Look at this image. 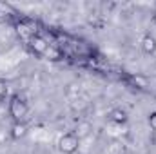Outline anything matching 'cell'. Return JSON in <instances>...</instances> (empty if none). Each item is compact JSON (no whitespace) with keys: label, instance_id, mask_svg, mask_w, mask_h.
<instances>
[{"label":"cell","instance_id":"52a82bcc","mask_svg":"<svg viewBox=\"0 0 156 154\" xmlns=\"http://www.w3.org/2000/svg\"><path fill=\"white\" fill-rule=\"evenodd\" d=\"M91 131H93V125H91L89 121H78L76 129H75V136H76L78 140L87 138V136L91 134Z\"/></svg>","mask_w":156,"mask_h":154},{"label":"cell","instance_id":"30bf717a","mask_svg":"<svg viewBox=\"0 0 156 154\" xmlns=\"http://www.w3.org/2000/svg\"><path fill=\"white\" fill-rule=\"evenodd\" d=\"M5 94H7V83L4 78H0V100L5 98Z\"/></svg>","mask_w":156,"mask_h":154},{"label":"cell","instance_id":"8992f818","mask_svg":"<svg viewBox=\"0 0 156 154\" xmlns=\"http://www.w3.org/2000/svg\"><path fill=\"white\" fill-rule=\"evenodd\" d=\"M140 47L145 54H154L156 53V37L151 35V33H145L142 37V42H140Z\"/></svg>","mask_w":156,"mask_h":154},{"label":"cell","instance_id":"277c9868","mask_svg":"<svg viewBox=\"0 0 156 154\" xmlns=\"http://www.w3.org/2000/svg\"><path fill=\"white\" fill-rule=\"evenodd\" d=\"M27 132H29V127H27L26 121H13L11 129H9V136H11V140H16V142L22 140V138H26Z\"/></svg>","mask_w":156,"mask_h":154},{"label":"cell","instance_id":"7a4b0ae2","mask_svg":"<svg viewBox=\"0 0 156 154\" xmlns=\"http://www.w3.org/2000/svg\"><path fill=\"white\" fill-rule=\"evenodd\" d=\"M80 147V140L75 136V132H66L58 140V151L62 154H75Z\"/></svg>","mask_w":156,"mask_h":154},{"label":"cell","instance_id":"9c48e42d","mask_svg":"<svg viewBox=\"0 0 156 154\" xmlns=\"http://www.w3.org/2000/svg\"><path fill=\"white\" fill-rule=\"evenodd\" d=\"M44 58H47V60H51V62H58V60L62 58V53H60V49H58V47L49 45V49H47V53H45V56H44Z\"/></svg>","mask_w":156,"mask_h":154},{"label":"cell","instance_id":"6da1fadb","mask_svg":"<svg viewBox=\"0 0 156 154\" xmlns=\"http://www.w3.org/2000/svg\"><path fill=\"white\" fill-rule=\"evenodd\" d=\"M7 111H9V116L13 118V121H24L26 116L29 113V105L26 102V98L22 94H13L9 98V103H7Z\"/></svg>","mask_w":156,"mask_h":154},{"label":"cell","instance_id":"7c38bea8","mask_svg":"<svg viewBox=\"0 0 156 154\" xmlns=\"http://www.w3.org/2000/svg\"><path fill=\"white\" fill-rule=\"evenodd\" d=\"M151 20H153V24L156 26V9L153 11V15H151Z\"/></svg>","mask_w":156,"mask_h":154},{"label":"cell","instance_id":"8fae6325","mask_svg":"<svg viewBox=\"0 0 156 154\" xmlns=\"http://www.w3.org/2000/svg\"><path fill=\"white\" fill-rule=\"evenodd\" d=\"M147 121H149V127H151V129H153V131L156 132V111H153V113L149 114Z\"/></svg>","mask_w":156,"mask_h":154},{"label":"cell","instance_id":"5b68a950","mask_svg":"<svg viewBox=\"0 0 156 154\" xmlns=\"http://www.w3.org/2000/svg\"><path fill=\"white\" fill-rule=\"evenodd\" d=\"M107 120H109L111 123H116V125H125V123L129 121V114H127L125 109L115 107V109H111V111L107 113Z\"/></svg>","mask_w":156,"mask_h":154},{"label":"cell","instance_id":"3957f363","mask_svg":"<svg viewBox=\"0 0 156 154\" xmlns=\"http://www.w3.org/2000/svg\"><path fill=\"white\" fill-rule=\"evenodd\" d=\"M29 47H31V51L35 54L45 56V53L49 49V44H47V40L44 38V37H40V35H31L29 37Z\"/></svg>","mask_w":156,"mask_h":154},{"label":"cell","instance_id":"ba28073f","mask_svg":"<svg viewBox=\"0 0 156 154\" xmlns=\"http://www.w3.org/2000/svg\"><path fill=\"white\" fill-rule=\"evenodd\" d=\"M131 83L136 85L138 89H147L149 87V80H147V76H144V75H133L131 76Z\"/></svg>","mask_w":156,"mask_h":154}]
</instances>
